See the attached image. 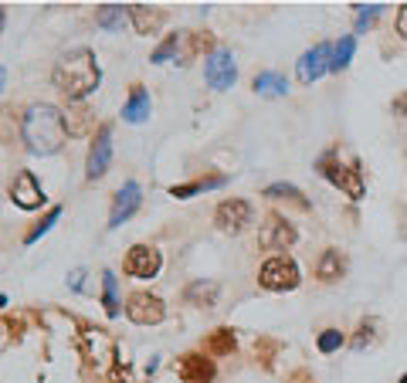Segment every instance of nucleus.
I'll return each instance as SVG.
<instances>
[{"label":"nucleus","instance_id":"nucleus-1","mask_svg":"<svg viewBox=\"0 0 407 383\" xmlns=\"http://www.w3.org/2000/svg\"><path fill=\"white\" fill-rule=\"evenodd\" d=\"M51 85L68 99V102H85L89 95L102 85V68L92 48H72L51 68Z\"/></svg>","mask_w":407,"mask_h":383},{"label":"nucleus","instance_id":"nucleus-2","mask_svg":"<svg viewBox=\"0 0 407 383\" xmlns=\"http://www.w3.org/2000/svg\"><path fill=\"white\" fill-rule=\"evenodd\" d=\"M21 139L31 156H55L62 153L68 129H65V112L51 102H34L21 116Z\"/></svg>","mask_w":407,"mask_h":383},{"label":"nucleus","instance_id":"nucleus-3","mask_svg":"<svg viewBox=\"0 0 407 383\" xmlns=\"http://www.w3.org/2000/svg\"><path fill=\"white\" fill-rule=\"evenodd\" d=\"M79 350H82V356H85V360H89L95 370H112V367H116V356H119L116 339H112L106 329H99V326L82 329Z\"/></svg>","mask_w":407,"mask_h":383},{"label":"nucleus","instance_id":"nucleus-4","mask_svg":"<svg viewBox=\"0 0 407 383\" xmlns=\"http://www.w3.org/2000/svg\"><path fill=\"white\" fill-rule=\"evenodd\" d=\"M299 265L296 258H289V255H272V258L258 268V285L268 292H292L299 289Z\"/></svg>","mask_w":407,"mask_h":383},{"label":"nucleus","instance_id":"nucleus-5","mask_svg":"<svg viewBox=\"0 0 407 383\" xmlns=\"http://www.w3.org/2000/svg\"><path fill=\"white\" fill-rule=\"evenodd\" d=\"M203 82L214 89V92H228L238 82V65L231 48H214L207 58H203Z\"/></svg>","mask_w":407,"mask_h":383},{"label":"nucleus","instance_id":"nucleus-6","mask_svg":"<svg viewBox=\"0 0 407 383\" xmlns=\"http://www.w3.org/2000/svg\"><path fill=\"white\" fill-rule=\"evenodd\" d=\"M319 173L326 177L333 187H340L350 200H363L367 194V184H363V173L357 167H343L340 160H333V156H323L319 160Z\"/></svg>","mask_w":407,"mask_h":383},{"label":"nucleus","instance_id":"nucleus-7","mask_svg":"<svg viewBox=\"0 0 407 383\" xmlns=\"http://www.w3.org/2000/svg\"><path fill=\"white\" fill-rule=\"evenodd\" d=\"M112 167V126L102 123L99 133L89 143V156H85V180H102Z\"/></svg>","mask_w":407,"mask_h":383},{"label":"nucleus","instance_id":"nucleus-8","mask_svg":"<svg viewBox=\"0 0 407 383\" xmlns=\"http://www.w3.org/2000/svg\"><path fill=\"white\" fill-rule=\"evenodd\" d=\"M126 319L136 326H160L167 319V302L153 292H133L126 299Z\"/></svg>","mask_w":407,"mask_h":383},{"label":"nucleus","instance_id":"nucleus-9","mask_svg":"<svg viewBox=\"0 0 407 383\" xmlns=\"http://www.w3.org/2000/svg\"><path fill=\"white\" fill-rule=\"evenodd\" d=\"M160 268H163V255H160V248H153V245H133L129 251H126L123 272L129 278L150 282V278L160 275Z\"/></svg>","mask_w":407,"mask_h":383},{"label":"nucleus","instance_id":"nucleus-10","mask_svg":"<svg viewBox=\"0 0 407 383\" xmlns=\"http://www.w3.org/2000/svg\"><path fill=\"white\" fill-rule=\"evenodd\" d=\"M7 194L14 200V207H21V211H38V207H45V200H48L45 187H41V180L34 177L31 170H21L14 180H11Z\"/></svg>","mask_w":407,"mask_h":383},{"label":"nucleus","instance_id":"nucleus-11","mask_svg":"<svg viewBox=\"0 0 407 383\" xmlns=\"http://www.w3.org/2000/svg\"><path fill=\"white\" fill-rule=\"evenodd\" d=\"M251 204L248 200H221L218 211H214V224H218V231H224V234H241V231L251 224Z\"/></svg>","mask_w":407,"mask_h":383},{"label":"nucleus","instance_id":"nucleus-12","mask_svg":"<svg viewBox=\"0 0 407 383\" xmlns=\"http://www.w3.org/2000/svg\"><path fill=\"white\" fill-rule=\"evenodd\" d=\"M143 207V190L136 180H126L119 190H116V197H112V211H109V228H123L129 217L136 214Z\"/></svg>","mask_w":407,"mask_h":383},{"label":"nucleus","instance_id":"nucleus-13","mask_svg":"<svg viewBox=\"0 0 407 383\" xmlns=\"http://www.w3.org/2000/svg\"><path fill=\"white\" fill-rule=\"evenodd\" d=\"M329 65H333V45L319 41V45L309 48V51L299 58L296 75H299V82H302V85H313L316 78H323L329 72Z\"/></svg>","mask_w":407,"mask_h":383},{"label":"nucleus","instance_id":"nucleus-14","mask_svg":"<svg viewBox=\"0 0 407 383\" xmlns=\"http://www.w3.org/2000/svg\"><path fill=\"white\" fill-rule=\"evenodd\" d=\"M177 377L184 383H211L218 377V367L207 353H184L177 363Z\"/></svg>","mask_w":407,"mask_h":383},{"label":"nucleus","instance_id":"nucleus-15","mask_svg":"<svg viewBox=\"0 0 407 383\" xmlns=\"http://www.w3.org/2000/svg\"><path fill=\"white\" fill-rule=\"evenodd\" d=\"M296 228L289 224V221H282V217H268L265 224H262V231H258V245L265 248V251H285V248L296 245Z\"/></svg>","mask_w":407,"mask_h":383},{"label":"nucleus","instance_id":"nucleus-16","mask_svg":"<svg viewBox=\"0 0 407 383\" xmlns=\"http://www.w3.org/2000/svg\"><path fill=\"white\" fill-rule=\"evenodd\" d=\"M129 11V24L136 28V34L150 38V34H160V28L167 24V14L160 7H150V4H126Z\"/></svg>","mask_w":407,"mask_h":383},{"label":"nucleus","instance_id":"nucleus-17","mask_svg":"<svg viewBox=\"0 0 407 383\" xmlns=\"http://www.w3.org/2000/svg\"><path fill=\"white\" fill-rule=\"evenodd\" d=\"M218 295H221V285L214 282V278H194L187 289H184V299H187V306H197V309L218 306Z\"/></svg>","mask_w":407,"mask_h":383},{"label":"nucleus","instance_id":"nucleus-18","mask_svg":"<svg viewBox=\"0 0 407 383\" xmlns=\"http://www.w3.org/2000/svg\"><path fill=\"white\" fill-rule=\"evenodd\" d=\"M150 109H153L150 92H146L143 85H133V89H129V99H126V106H123V119L133 126H140L150 119Z\"/></svg>","mask_w":407,"mask_h":383},{"label":"nucleus","instance_id":"nucleus-19","mask_svg":"<svg viewBox=\"0 0 407 383\" xmlns=\"http://www.w3.org/2000/svg\"><path fill=\"white\" fill-rule=\"evenodd\" d=\"M224 184H228V177H224V173H214V177H197V180H190V184H173L170 187V197L190 200V197H197V194L218 190V187H224Z\"/></svg>","mask_w":407,"mask_h":383},{"label":"nucleus","instance_id":"nucleus-20","mask_svg":"<svg viewBox=\"0 0 407 383\" xmlns=\"http://www.w3.org/2000/svg\"><path fill=\"white\" fill-rule=\"evenodd\" d=\"M316 275H319V282H326V285L329 282H340L346 275V255L340 248H326L319 265H316Z\"/></svg>","mask_w":407,"mask_h":383},{"label":"nucleus","instance_id":"nucleus-21","mask_svg":"<svg viewBox=\"0 0 407 383\" xmlns=\"http://www.w3.org/2000/svg\"><path fill=\"white\" fill-rule=\"evenodd\" d=\"M251 89L258 95H265V99H282V95H289V78L279 75V72H258Z\"/></svg>","mask_w":407,"mask_h":383},{"label":"nucleus","instance_id":"nucleus-22","mask_svg":"<svg viewBox=\"0 0 407 383\" xmlns=\"http://www.w3.org/2000/svg\"><path fill=\"white\" fill-rule=\"evenodd\" d=\"M126 21H129V11L123 4H102L95 11V28H102V31H123Z\"/></svg>","mask_w":407,"mask_h":383},{"label":"nucleus","instance_id":"nucleus-23","mask_svg":"<svg viewBox=\"0 0 407 383\" xmlns=\"http://www.w3.org/2000/svg\"><path fill=\"white\" fill-rule=\"evenodd\" d=\"M238 339H235V329H228V326H221V329H214L211 336H207V343H203V353L214 360V356H228V353H235Z\"/></svg>","mask_w":407,"mask_h":383},{"label":"nucleus","instance_id":"nucleus-24","mask_svg":"<svg viewBox=\"0 0 407 383\" xmlns=\"http://www.w3.org/2000/svg\"><path fill=\"white\" fill-rule=\"evenodd\" d=\"M119 306H123V302H119V282L112 275V268H106V272H102V309H106L109 319H116V316L123 312Z\"/></svg>","mask_w":407,"mask_h":383},{"label":"nucleus","instance_id":"nucleus-25","mask_svg":"<svg viewBox=\"0 0 407 383\" xmlns=\"http://www.w3.org/2000/svg\"><path fill=\"white\" fill-rule=\"evenodd\" d=\"M65 112V129H68V136H82L85 129H89V109L82 106V102H68Z\"/></svg>","mask_w":407,"mask_h":383},{"label":"nucleus","instance_id":"nucleus-26","mask_svg":"<svg viewBox=\"0 0 407 383\" xmlns=\"http://www.w3.org/2000/svg\"><path fill=\"white\" fill-rule=\"evenodd\" d=\"M265 197L268 200H292L296 207H302V211H309V200L302 197V190L292 184H268L265 187Z\"/></svg>","mask_w":407,"mask_h":383},{"label":"nucleus","instance_id":"nucleus-27","mask_svg":"<svg viewBox=\"0 0 407 383\" xmlns=\"http://www.w3.org/2000/svg\"><path fill=\"white\" fill-rule=\"evenodd\" d=\"M180 38H184V31H180V34H167V38L157 45V51L150 55V62L163 65V62H170V58L177 62V55H180Z\"/></svg>","mask_w":407,"mask_h":383},{"label":"nucleus","instance_id":"nucleus-28","mask_svg":"<svg viewBox=\"0 0 407 383\" xmlns=\"http://www.w3.org/2000/svg\"><path fill=\"white\" fill-rule=\"evenodd\" d=\"M58 217H62V207L55 204V207H51V211H48V214L41 217V221H38V224H34V228L28 231V234H24V245H34L38 238H45L48 231H51L55 224H58Z\"/></svg>","mask_w":407,"mask_h":383},{"label":"nucleus","instance_id":"nucleus-29","mask_svg":"<svg viewBox=\"0 0 407 383\" xmlns=\"http://www.w3.org/2000/svg\"><path fill=\"white\" fill-rule=\"evenodd\" d=\"M353 51H357V41H353V38H340V45L333 48V65H329V72H343L346 65L353 62Z\"/></svg>","mask_w":407,"mask_h":383},{"label":"nucleus","instance_id":"nucleus-30","mask_svg":"<svg viewBox=\"0 0 407 383\" xmlns=\"http://www.w3.org/2000/svg\"><path fill=\"white\" fill-rule=\"evenodd\" d=\"M343 343H346V336L340 333V329H323V333H319V339H316L319 353H336Z\"/></svg>","mask_w":407,"mask_h":383},{"label":"nucleus","instance_id":"nucleus-31","mask_svg":"<svg viewBox=\"0 0 407 383\" xmlns=\"http://www.w3.org/2000/svg\"><path fill=\"white\" fill-rule=\"evenodd\" d=\"M11 129H21V123H17L14 109H0V143H7L11 139Z\"/></svg>","mask_w":407,"mask_h":383},{"label":"nucleus","instance_id":"nucleus-32","mask_svg":"<svg viewBox=\"0 0 407 383\" xmlns=\"http://www.w3.org/2000/svg\"><path fill=\"white\" fill-rule=\"evenodd\" d=\"M360 14H357V31H367L370 24L377 21V14L384 11V4H370V7H357Z\"/></svg>","mask_w":407,"mask_h":383},{"label":"nucleus","instance_id":"nucleus-33","mask_svg":"<svg viewBox=\"0 0 407 383\" xmlns=\"http://www.w3.org/2000/svg\"><path fill=\"white\" fill-rule=\"evenodd\" d=\"M374 329H377V319H367L360 326V336L353 339V350H363V346H370L374 343Z\"/></svg>","mask_w":407,"mask_h":383},{"label":"nucleus","instance_id":"nucleus-34","mask_svg":"<svg viewBox=\"0 0 407 383\" xmlns=\"http://www.w3.org/2000/svg\"><path fill=\"white\" fill-rule=\"evenodd\" d=\"M85 275H89L85 268H72V272H68V289L82 292V289H85Z\"/></svg>","mask_w":407,"mask_h":383},{"label":"nucleus","instance_id":"nucleus-35","mask_svg":"<svg viewBox=\"0 0 407 383\" xmlns=\"http://www.w3.org/2000/svg\"><path fill=\"white\" fill-rule=\"evenodd\" d=\"M391 112H394V116H401V119H407V89H404L401 95H394Z\"/></svg>","mask_w":407,"mask_h":383},{"label":"nucleus","instance_id":"nucleus-36","mask_svg":"<svg viewBox=\"0 0 407 383\" xmlns=\"http://www.w3.org/2000/svg\"><path fill=\"white\" fill-rule=\"evenodd\" d=\"M109 380L112 383H136V380H133V373H129V367H112L109 370Z\"/></svg>","mask_w":407,"mask_h":383},{"label":"nucleus","instance_id":"nucleus-37","mask_svg":"<svg viewBox=\"0 0 407 383\" xmlns=\"http://www.w3.org/2000/svg\"><path fill=\"white\" fill-rule=\"evenodd\" d=\"M397 34H401V38L407 41V4L401 7V11H397Z\"/></svg>","mask_w":407,"mask_h":383},{"label":"nucleus","instance_id":"nucleus-38","mask_svg":"<svg viewBox=\"0 0 407 383\" xmlns=\"http://www.w3.org/2000/svg\"><path fill=\"white\" fill-rule=\"evenodd\" d=\"M11 329H14L11 322H7V326H0V350H7V346H11Z\"/></svg>","mask_w":407,"mask_h":383},{"label":"nucleus","instance_id":"nucleus-39","mask_svg":"<svg viewBox=\"0 0 407 383\" xmlns=\"http://www.w3.org/2000/svg\"><path fill=\"white\" fill-rule=\"evenodd\" d=\"M4 21H7V11H4V4H0V31H4Z\"/></svg>","mask_w":407,"mask_h":383},{"label":"nucleus","instance_id":"nucleus-40","mask_svg":"<svg viewBox=\"0 0 407 383\" xmlns=\"http://www.w3.org/2000/svg\"><path fill=\"white\" fill-rule=\"evenodd\" d=\"M4 78H7V72H4V68H0V89H4Z\"/></svg>","mask_w":407,"mask_h":383},{"label":"nucleus","instance_id":"nucleus-41","mask_svg":"<svg viewBox=\"0 0 407 383\" xmlns=\"http://www.w3.org/2000/svg\"><path fill=\"white\" fill-rule=\"evenodd\" d=\"M4 306H7V295H0V309H4Z\"/></svg>","mask_w":407,"mask_h":383},{"label":"nucleus","instance_id":"nucleus-42","mask_svg":"<svg viewBox=\"0 0 407 383\" xmlns=\"http://www.w3.org/2000/svg\"><path fill=\"white\" fill-rule=\"evenodd\" d=\"M401 383H407V373H404V377H401Z\"/></svg>","mask_w":407,"mask_h":383}]
</instances>
